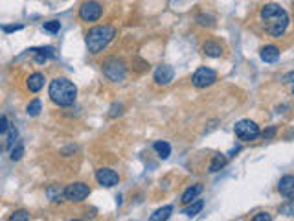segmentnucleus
Returning <instances> with one entry per match:
<instances>
[{"mask_svg": "<svg viewBox=\"0 0 294 221\" xmlns=\"http://www.w3.org/2000/svg\"><path fill=\"white\" fill-rule=\"evenodd\" d=\"M259 15L267 33H270L272 37H281L289 28V15L278 4H265Z\"/></svg>", "mask_w": 294, "mask_h": 221, "instance_id": "nucleus-1", "label": "nucleus"}, {"mask_svg": "<svg viewBox=\"0 0 294 221\" xmlns=\"http://www.w3.org/2000/svg\"><path fill=\"white\" fill-rule=\"evenodd\" d=\"M48 96L53 103H57L61 107H68L77 98V87L66 78H55L48 87Z\"/></svg>", "mask_w": 294, "mask_h": 221, "instance_id": "nucleus-2", "label": "nucleus"}, {"mask_svg": "<svg viewBox=\"0 0 294 221\" xmlns=\"http://www.w3.org/2000/svg\"><path fill=\"white\" fill-rule=\"evenodd\" d=\"M116 37V29L109 26V24H103V26H94L92 29H88L87 33V46L90 54H99L103 52L109 43Z\"/></svg>", "mask_w": 294, "mask_h": 221, "instance_id": "nucleus-3", "label": "nucleus"}, {"mask_svg": "<svg viewBox=\"0 0 294 221\" xmlns=\"http://www.w3.org/2000/svg\"><path fill=\"white\" fill-rule=\"evenodd\" d=\"M234 133L235 137L243 140V142H252V140H256L259 137V127L252 120H239L234 125Z\"/></svg>", "mask_w": 294, "mask_h": 221, "instance_id": "nucleus-4", "label": "nucleus"}, {"mask_svg": "<svg viewBox=\"0 0 294 221\" xmlns=\"http://www.w3.org/2000/svg\"><path fill=\"white\" fill-rule=\"evenodd\" d=\"M103 74L109 78L110 81H123L127 76V66L122 59H109L103 65Z\"/></svg>", "mask_w": 294, "mask_h": 221, "instance_id": "nucleus-5", "label": "nucleus"}, {"mask_svg": "<svg viewBox=\"0 0 294 221\" xmlns=\"http://www.w3.org/2000/svg\"><path fill=\"white\" fill-rule=\"evenodd\" d=\"M215 81H217V74H215V70L208 68V66H200L197 72L191 76V83L197 88L212 87Z\"/></svg>", "mask_w": 294, "mask_h": 221, "instance_id": "nucleus-6", "label": "nucleus"}, {"mask_svg": "<svg viewBox=\"0 0 294 221\" xmlns=\"http://www.w3.org/2000/svg\"><path fill=\"white\" fill-rule=\"evenodd\" d=\"M88 193H90V188L85 183H72L65 188V197L72 203H79L83 199H87Z\"/></svg>", "mask_w": 294, "mask_h": 221, "instance_id": "nucleus-7", "label": "nucleus"}, {"mask_svg": "<svg viewBox=\"0 0 294 221\" xmlns=\"http://www.w3.org/2000/svg\"><path fill=\"white\" fill-rule=\"evenodd\" d=\"M103 15V7L99 2H94V0H88L83 6L79 7V17L85 22H94L98 21Z\"/></svg>", "mask_w": 294, "mask_h": 221, "instance_id": "nucleus-8", "label": "nucleus"}, {"mask_svg": "<svg viewBox=\"0 0 294 221\" xmlns=\"http://www.w3.org/2000/svg\"><path fill=\"white\" fill-rule=\"evenodd\" d=\"M96 181L101 184V186H105V188H112V186L118 184L120 175H118L114 169L101 168V169H98V173H96Z\"/></svg>", "mask_w": 294, "mask_h": 221, "instance_id": "nucleus-9", "label": "nucleus"}, {"mask_svg": "<svg viewBox=\"0 0 294 221\" xmlns=\"http://www.w3.org/2000/svg\"><path fill=\"white\" fill-rule=\"evenodd\" d=\"M173 78H175V70H173V66L162 65L154 70V81H156L158 85H169V83L173 81Z\"/></svg>", "mask_w": 294, "mask_h": 221, "instance_id": "nucleus-10", "label": "nucleus"}, {"mask_svg": "<svg viewBox=\"0 0 294 221\" xmlns=\"http://www.w3.org/2000/svg\"><path fill=\"white\" fill-rule=\"evenodd\" d=\"M278 190L283 197H287L289 201H291V199L294 197V177L293 175L281 177V179H279V183H278Z\"/></svg>", "mask_w": 294, "mask_h": 221, "instance_id": "nucleus-11", "label": "nucleus"}, {"mask_svg": "<svg viewBox=\"0 0 294 221\" xmlns=\"http://www.w3.org/2000/svg\"><path fill=\"white\" fill-rule=\"evenodd\" d=\"M259 55H261V59H263L265 63H274V61L279 59V48L274 46V44H267L265 48H261Z\"/></svg>", "mask_w": 294, "mask_h": 221, "instance_id": "nucleus-12", "label": "nucleus"}, {"mask_svg": "<svg viewBox=\"0 0 294 221\" xmlns=\"http://www.w3.org/2000/svg\"><path fill=\"white\" fill-rule=\"evenodd\" d=\"M202 50H204V54L208 57H213V59L222 55V46H220L219 43H213V41H206V43L202 44Z\"/></svg>", "mask_w": 294, "mask_h": 221, "instance_id": "nucleus-13", "label": "nucleus"}, {"mask_svg": "<svg viewBox=\"0 0 294 221\" xmlns=\"http://www.w3.org/2000/svg\"><path fill=\"white\" fill-rule=\"evenodd\" d=\"M202 190H204V188H202V184H193V186H190L188 190L184 192L182 199H180V201H182L184 205H188V203H191L193 199H197L198 195L202 193Z\"/></svg>", "mask_w": 294, "mask_h": 221, "instance_id": "nucleus-14", "label": "nucleus"}, {"mask_svg": "<svg viewBox=\"0 0 294 221\" xmlns=\"http://www.w3.org/2000/svg\"><path fill=\"white\" fill-rule=\"evenodd\" d=\"M46 197L53 201V203H57L61 199L65 197V188L61 186V184H50L48 188H46Z\"/></svg>", "mask_w": 294, "mask_h": 221, "instance_id": "nucleus-15", "label": "nucleus"}, {"mask_svg": "<svg viewBox=\"0 0 294 221\" xmlns=\"http://www.w3.org/2000/svg\"><path fill=\"white\" fill-rule=\"evenodd\" d=\"M202 208H204V201H202V199H193V201L188 203V206L184 208V214H186L188 218H195L197 214L202 212Z\"/></svg>", "mask_w": 294, "mask_h": 221, "instance_id": "nucleus-16", "label": "nucleus"}, {"mask_svg": "<svg viewBox=\"0 0 294 221\" xmlns=\"http://www.w3.org/2000/svg\"><path fill=\"white\" fill-rule=\"evenodd\" d=\"M44 87V76L41 72H35L31 74L28 78V88L29 92H39L41 88Z\"/></svg>", "mask_w": 294, "mask_h": 221, "instance_id": "nucleus-17", "label": "nucleus"}, {"mask_svg": "<svg viewBox=\"0 0 294 221\" xmlns=\"http://www.w3.org/2000/svg\"><path fill=\"white\" fill-rule=\"evenodd\" d=\"M173 214V206L171 205H166L162 206V208H158V210H154L153 214H151V218L149 220L151 221H164V220H169V216Z\"/></svg>", "mask_w": 294, "mask_h": 221, "instance_id": "nucleus-18", "label": "nucleus"}, {"mask_svg": "<svg viewBox=\"0 0 294 221\" xmlns=\"http://www.w3.org/2000/svg\"><path fill=\"white\" fill-rule=\"evenodd\" d=\"M35 61L37 63H44V61H48L51 59L55 54H53V48L51 46H44V48H35Z\"/></svg>", "mask_w": 294, "mask_h": 221, "instance_id": "nucleus-19", "label": "nucleus"}, {"mask_svg": "<svg viewBox=\"0 0 294 221\" xmlns=\"http://www.w3.org/2000/svg\"><path fill=\"white\" fill-rule=\"evenodd\" d=\"M153 147L160 159H168L169 155H171V146H169L168 142H154Z\"/></svg>", "mask_w": 294, "mask_h": 221, "instance_id": "nucleus-20", "label": "nucleus"}, {"mask_svg": "<svg viewBox=\"0 0 294 221\" xmlns=\"http://www.w3.org/2000/svg\"><path fill=\"white\" fill-rule=\"evenodd\" d=\"M41 110H43V103L41 100H31L28 103V107H26V112H28V116H39L41 114Z\"/></svg>", "mask_w": 294, "mask_h": 221, "instance_id": "nucleus-21", "label": "nucleus"}, {"mask_svg": "<svg viewBox=\"0 0 294 221\" xmlns=\"http://www.w3.org/2000/svg\"><path fill=\"white\" fill-rule=\"evenodd\" d=\"M226 166V157L224 155H215L213 157L212 164H210V171L212 173H215V171H219V169H222Z\"/></svg>", "mask_w": 294, "mask_h": 221, "instance_id": "nucleus-22", "label": "nucleus"}, {"mask_svg": "<svg viewBox=\"0 0 294 221\" xmlns=\"http://www.w3.org/2000/svg\"><path fill=\"white\" fill-rule=\"evenodd\" d=\"M43 29L44 31H48V33H57L59 29H61V22L59 21H48L43 24Z\"/></svg>", "mask_w": 294, "mask_h": 221, "instance_id": "nucleus-23", "label": "nucleus"}, {"mask_svg": "<svg viewBox=\"0 0 294 221\" xmlns=\"http://www.w3.org/2000/svg\"><path fill=\"white\" fill-rule=\"evenodd\" d=\"M197 22L200 24V26H208V28H210V26H213V24H215V19H213L212 15L200 13V15L197 17Z\"/></svg>", "mask_w": 294, "mask_h": 221, "instance_id": "nucleus-24", "label": "nucleus"}, {"mask_svg": "<svg viewBox=\"0 0 294 221\" xmlns=\"http://www.w3.org/2000/svg\"><path fill=\"white\" fill-rule=\"evenodd\" d=\"M22 155H24V146H22V144H19L17 147H13V149H11L9 159H11V161H21Z\"/></svg>", "mask_w": 294, "mask_h": 221, "instance_id": "nucleus-25", "label": "nucleus"}, {"mask_svg": "<svg viewBox=\"0 0 294 221\" xmlns=\"http://www.w3.org/2000/svg\"><path fill=\"white\" fill-rule=\"evenodd\" d=\"M9 220L11 221H28L29 220V214L26 210H19V212H13L9 216Z\"/></svg>", "mask_w": 294, "mask_h": 221, "instance_id": "nucleus-26", "label": "nucleus"}, {"mask_svg": "<svg viewBox=\"0 0 294 221\" xmlns=\"http://www.w3.org/2000/svg\"><path fill=\"white\" fill-rule=\"evenodd\" d=\"M122 114H123V105H122V103H114V105L110 107L109 116L110 118H116V116H122Z\"/></svg>", "mask_w": 294, "mask_h": 221, "instance_id": "nucleus-27", "label": "nucleus"}, {"mask_svg": "<svg viewBox=\"0 0 294 221\" xmlns=\"http://www.w3.org/2000/svg\"><path fill=\"white\" fill-rule=\"evenodd\" d=\"M7 133H9V135H7V144H6V147H11V146H13L15 138H17V129L9 125V129H7Z\"/></svg>", "mask_w": 294, "mask_h": 221, "instance_id": "nucleus-28", "label": "nucleus"}, {"mask_svg": "<svg viewBox=\"0 0 294 221\" xmlns=\"http://www.w3.org/2000/svg\"><path fill=\"white\" fill-rule=\"evenodd\" d=\"M252 220L254 221H272V216L269 212H259L257 216H254Z\"/></svg>", "mask_w": 294, "mask_h": 221, "instance_id": "nucleus-29", "label": "nucleus"}, {"mask_svg": "<svg viewBox=\"0 0 294 221\" xmlns=\"http://www.w3.org/2000/svg\"><path fill=\"white\" fill-rule=\"evenodd\" d=\"M7 129H9V122H7V118L0 116V135L7 133Z\"/></svg>", "mask_w": 294, "mask_h": 221, "instance_id": "nucleus-30", "label": "nucleus"}, {"mask_svg": "<svg viewBox=\"0 0 294 221\" xmlns=\"http://www.w3.org/2000/svg\"><path fill=\"white\" fill-rule=\"evenodd\" d=\"M274 135H276V127H269L267 131H263V138L269 140V138H272Z\"/></svg>", "mask_w": 294, "mask_h": 221, "instance_id": "nucleus-31", "label": "nucleus"}, {"mask_svg": "<svg viewBox=\"0 0 294 221\" xmlns=\"http://www.w3.org/2000/svg\"><path fill=\"white\" fill-rule=\"evenodd\" d=\"M17 29H22V24H17V26H6L4 31H6V33H11V31H17Z\"/></svg>", "mask_w": 294, "mask_h": 221, "instance_id": "nucleus-32", "label": "nucleus"}, {"mask_svg": "<svg viewBox=\"0 0 294 221\" xmlns=\"http://www.w3.org/2000/svg\"><path fill=\"white\" fill-rule=\"evenodd\" d=\"M293 76H294L293 72H289V74H287V76H285V83H291V80H293Z\"/></svg>", "mask_w": 294, "mask_h": 221, "instance_id": "nucleus-33", "label": "nucleus"}]
</instances>
